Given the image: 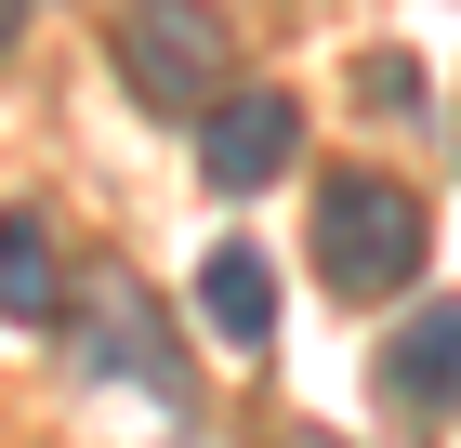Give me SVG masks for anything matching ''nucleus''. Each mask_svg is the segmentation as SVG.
<instances>
[{
  "label": "nucleus",
  "instance_id": "f257e3e1",
  "mask_svg": "<svg viewBox=\"0 0 461 448\" xmlns=\"http://www.w3.org/2000/svg\"><path fill=\"white\" fill-rule=\"evenodd\" d=\"M409 264H422V198L383 185V172H330L317 185V277L343 304H369V290H395Z\"/></svg>",
  "mask_w": 461,
  "mask_h": 448
},
{
  "label": "nucleus",
  "instance_id": "f03ea898",
  "mask_svg": "<svg viewBox=\"0 0 461 448\" xmlns=\"http://www.w3.org/2000/svg\"><path fill=\"white\" fill-rule=\"evenodd\" d=\"M119 79H132L145 105L198 119V105L224 93V14H198V0H132V14H119Z\"/></svg>",
  "mask_w": 461,
  "mask_h": 448
},
{
  "label": "nucleus",
  "instance_id": "7ed1b4c3",
  "mask_svg": "<svg viewBox=\"0 0 461 448\" xmlns=\"http://www.w3.org/2000/svg\"><path fill=\"white\" fill-rule=\"evenodd\" d=\"M290 145H303V105L290 93H224L212 119H198V172H212L224 198H250V185L290 172Z\"/></svg>",
  "mask_w": 461,
  "mask_h": 448
},
{
  "label": "nucleus",
  "instance_id": "20e7f679",
  "mask_svg": "<svg viewBox=\"0 0 461 448\" xmlns=\"http://www.w3.org/2000/svg\"><path fill=\"white\" fill-rule=\"evenodd\" d=\"M383 409H409V422L461 409V304H422V316L383 343Z\"/></svg>",
  "mask_w": 461,
  "mask_h": 448
},
{
  "label": "nucleus",
  "instance_id": "39448f33",
  "mask_svg": "<svg viewBox=\"0 0 461 448\" xmlns=\"http://www.w3.org/2000/svg\"><path fill=\"white\" fill-rule=\"evenodd\" d=\"M0 316H14V330H53V316H67V277H53V224H40L27 198L0 211Z\"/></svg>",
  "mask_w": 461,
  "mask_h": 448
},
{
  "label": "nucleus",
  "instance_id": "423d86ee",
  "mask_svg": "<svg viewBox=\"0 0 461 448\" xmlns=\"http://www.w3.org/2000/svg\"><path fill=\"white\" fill-rule=\"evenodd\" d=\"M198 304H212L224 343H264V330H277V277H264V251H250V238L198 251Z\"/></svg>",
  "mask_w": 461,
  "mask_h": 448
},
{
  "label": "nucleus",
  "instance_id": "0eeeda50",
  "mask_svg": "<svg viewBox=\"0 0 461 448\" xmlns=\"http://www.w3.org/2000/svg\"><path fill=\"white\" fill-rule=\"evenodd\" d=\"M93 316H106V343H119V370H132V382H158V396L185 382V370H172V343H158V316H145L119 277H93Z\"/></svg>",
  "mask_w": 461,
  "mask_h": 448
},
{
  "label": "nucleus",
  "instance_id": "6e6552de",
  "mask_svg": "<svg viewBox=\"0 0 461 448\" xmlns=\"http://www.w3.org/2000/svg\"><path fill=\"white\" fill-rule=\"evenodd\" d=\"M356 93H369V105L395 119V105H422V67H395V53H369V67H356Z\"/></svg>",
  "mask_w": 461,
  "mask_h": 448
},
{
  "label": "nucleus",
  "instance_id": "1a4fd4ad",
  "mask_svg": "<svg viewBox=\"0 0 461 448\" xmlns=\"http://www.w3.org/2000/svg\"><path fill=\"white\" fill-rule=\"evenodd\" d=\"M14 27H27V0H0V40H14Z\"/></svg>",
  "mask_w": 461,
  "mask_h": 448
}]
</instances>
